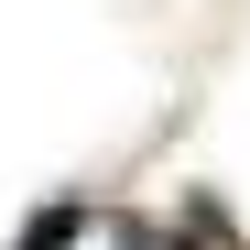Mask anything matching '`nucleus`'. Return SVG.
Segmentation results:
<instances>
[{
	"label": "nucleus",
	"instance_id": "nucleus-1",
	"mask_svg": "<svg viewBox=\"0 0 250 250\" xmlns=\"http://www.w3.org/2000/svg\"><path fill=\"white\" fill-rule=\"evenodd\" d=\"M76 239H87V196H55V207H44V218H33L11 250H76Z\"/></svg>",
	"mask_w": 250,
	"mask_h": 250
}]
</instances>
